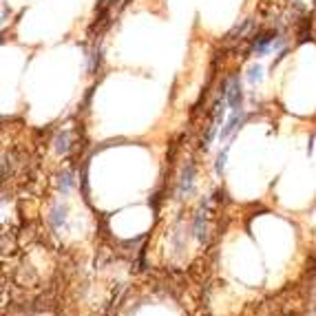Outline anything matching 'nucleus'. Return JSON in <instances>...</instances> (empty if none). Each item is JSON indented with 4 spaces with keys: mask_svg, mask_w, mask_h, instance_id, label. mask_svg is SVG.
Instances as JSON below:
<instances>
[{
    "mask_svg": "<svg viewBox=\"0 0 316 316\" xmlns=\"http://www.w3.org/2000/svg\"><path fill=\"white\" fill-rule=\"evenodd\" d=\"M228 146H225L223 150L219 153V157H217V164H215V170H217V175H221L223 172V168H225V157H228Z\"/></svg>",
    "mask_w": 316,
    "mask_h": 316,
    "instance_id": "39448f33",
    "label": "nucleus"
},
{
    "mask_svg": "<svg viewBox=\"0 0 316 316\" xmlns=\"http://www.w3.org/2000/svg\"><path fill=\"white\" fill-rule=\"evenodd\" d=\"M270 49H274V34H272V31H270V34H261V36H257L252 51L257 53V56H263V53H268Z\"/></svg>",
    "mask_w": 316,
    "mask_h": 316,
    "instance_id": "7ed1b4c3",
    "label": "nucleus"
},
{
    "mask_svg": "<svg viewBox=\"0 0 316 316\" xmlns=\"http://www.w3.org/2000/svg\"><path fill=\"white\" fill-rule=\"evenodd\" d=\"M192 172H195V168H192V166H188V170L184 172L182 186H179V192H182V195H188V192H192Z\"/></svg>",
    "mask_w": 316,
    "mask_h": 316,
    "instance_id": "20e7f679",
    "label": "nucleus"
},
{
    "mask_svg": "<svg viewBox=\"0 0 316 316\" xmlns=\"http://www.w3.org/2000/svg\"><path fill=\"white\" fill-rule=\"evenodd\" d=\"M225 100H228V106H230L232 111H241L243 93H241L239 77H232V80L228 82V89H225Z\"/></svg>",
    "mask_w": 316,
    "mask_h": 316,
    "instance_id": "f257e3e1",
    "label": "nucleus"
},
{
    "mask_svg": "<svg viewBox=\"0 0 316 316\" xmlns=\"http://www.w3.org/2000/svg\"><path fill=\"white\" fill-rule=\"evenodd\" d=\"M243 117H245V115H243V111H232V115H230L228 124H225L223 129H221V135H219V137H221V139H228L230 135H232V133H235V130L241 126V122H243Z\"/></svg>",
    "mask_w": 316,
    "mask_h": 316,
    "instance_id": "f03ea898",
    "label": "nucleus"
},
{
    "mask_svg": "<svg viewBox=\"0 0 316 316\" xmlns=\"http://www.w3.org/2000/svg\"><path fill=\"white\" fill-rule=\"evenodd\" d=\"M261 73H263V69L259 67V64H254V67H250V71H248V80L252 82H261Z\"/></svg>",
    "mask_w": 316,
    "mask_h": 316,
    "instance_id": "423d86ee",
    "label": "nucleus"
}]
</instances>
